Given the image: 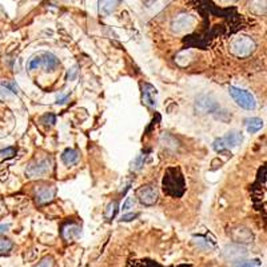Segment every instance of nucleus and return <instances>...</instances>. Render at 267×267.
I'll list each match as a JSON object with an SVG mask.
<instances>
[{
    "instance_id": "nucleus-1",
    "label": "nucleus",
    "mask_w": 267,
    "mask_h": 267,
    "mask_svg": "<svg viewBox=\"0 0 267 267\" xmlns=\"http://www.w3.org/2000/svg\"><path fill=\"white\" fill-rule=\"evenodd\" d=\"M162 187L164 194L173 198H180L186 191L183 174L179 167H168L164 173Z\"/></svg>"
},
{
    "instance_id": "nucleus-2",
    "label": "nucleus",
    "mask_w": 267,
    "mask_h": 267,
    "mask_svg": "<svg viewBox=\"0 0 267 267\" xmlns=\"http://www.w3.org/2000/svg\"><path fill=\"white\" fill-rule=\"evenodd\" d=\"M59 66V59L51 53H46V51H42V53H36L34 58H31L28 60V64H27V68L28 70H37V68L43 67L46 71H53L55 68Z\"/></svg>"
},
{
    "instance_id": "nucleus-3",
    "label": "nucleus",
    "mask_w": 267,
    "mask_h": 267,
    "mask_svg": "<svg viewBox=\"0 0 267 267\" xmlns=\"http://www.w3.org/2000/svg\"><path fill=\"white\" fill-rule=\"evenodd\" d=\"M255 50V42L251 37L242 36L235 37L230 44V51L232 55H235L236 58H247L250 56Z\"/></svg>"
},
{
    "instance_id": "nucleus-4",
    "label": "nucleus",
    "mask_w": 267,
    "mask_h": 267,
    "mask_svg": "<svg viewBox=\"0 0 267 267\" xmlns=\"http://www.w3.org/2000/svg\"><path fill=\"white\" fill-rule=\"evenodd\" d=\"M243 142V135L242 132L231 131L229 134H226L225 136H220L218 139H215L213 143V148L215 151H225V150H231L235 148Z\"/></svg>"
},
{
    "instance_id": "nucleus-5",
    "label": "nucleus",
    "mask_w": 267,
    "mask_h": 267,
    "mask_svg": "<svg viewBox=\"0 0 267 267\" xmlns=\"http://www.w3.org/2000/svg\"><path fill=\"white\" fill-rule=\"evenodd\" d=\"M229 94L231 98L234 99L236 105L241 106L245 110H255L257 107V100L254 98V95L250 94L246 89H238V87H230L229 89Z\"/></svg>"
},
{
    "instance_id": "nucleus-6",
    "label": "nucleus",
    "mask_w": 267,
    "mask_h": 267,
    "mask_svg": "<svg viewBox=\"0 0 267 267\" xmlns=\"http://www.w3.org/2000/svg\"><path fill=\"white\" fill-rule=\"evenodd\" d=\"M53 160L51 158H40L31 162L26 168V175L28 178H40L51 171Z\"/></svg>"
},
{
    "instance_id": "nucleus-7",
    "label": "nucleus",
    "mask_w": 267,
    "mask_h": 267,
    "mask_svg": "<svg viewBox=\"0 0 267 267\" xmlns=\"http://www.w3.org/2000/svg\"><path fill=\"white\" fill-rule=\"evenodd\" d=\"M136 198L144 206H152L158 202L159 195H158V190L152 184H146L136 190Z\"/></svg>"
},
{
    "instance_id": "nucleus-8",
    "label": "nucleus",
    "mask_w": 267,
    "mask_h": 267,
    "mask_svg": "<svg viewBox=\"0 0 267 267\" xmlns=\"http://www.w3.org/2000/svg\"><path fill=\"white\" fill-rule=\"evenodd\" d=\"M247 257L246 247L242 245H229L223 250V258L231 263H241Z\"/></svg>"
},
{
    "instance_id": "nucleus-9",
    "label": "nucleus",
    "mask_w": 267,
    "mask_h": 267,
    "mask_svg": "<svg viewBox=\"0 0 267 267\" xmlns=\"http://www.w3.org/2000/svg\"><path fill=\"white\" fill-rule=\"evenodd\" d=\"M194 24H195L194 16L189 15V14H180V15H178L177 18H174L171 27H173L174 32H178V34H180V32H184V31H187V30H190V28L194 26Z\"/></svg>"
},
{
    "instance_id": "nucleus-10",
    "label": "nucleus",
    "mask_w": 267,
    "mask_h": 267,
    "mask_svg": "<svg viewBox=\"0 0 267 267\" xmlns=\"http://www.w3.org/2000/svg\"><path fill=\"white\" fill-rule=\"evenodd\" d=\"M218 108V105L211 96L209 95H200L195 100V110L200 114H207V112H215Z\"/></svg>"
},
{
    "instance_id": "nucleus-11",
    "label": "nucleus",
    "mask_w": 267,
    "mask_h": 267,
    "mask_svg": "<svg viewBox=\"0 0 267 267\" xmlns=\"http://www.w3.org/2000/svg\"><path fill=\"white\" fill-rule=\"evenodd\" d=\"M62 236L66 242H75L79 241V238L82 236V226L78 223H67L62 227Z\"/></svg>"
},
{
    "instance_id": "nucleus-12",
    "label": "nucleus",
    "mask_w": 267,
    "mask_h": 267,
    "mask_svg": "<svg viewBox=\"0 0 267 267\" xmlns=\"http://www.w3.org/2000/svg\"><path fill=\"white\" fill-rule=\"evenodd\" d=\"M158 102V89L152 84H143V103L151 108L157 107Z\"/></svg>"
},
{
    "instance_id": "nucleus-13",
    "label": "nucleus",
    "mask_w": 267,
    "mask_h": 267,
    "mask_svg": "<svg viewBox=\"0 0 267 267\" xmlns=\"http://www.w3.org/2000/svg\"><path fill=\"white\" fill-rule=\"evenodd\" d=\"M55 195H56V187H48V186H43L40 189L36 191V202L37 204H46L48 202H51V200L55 198Z\"/></svg>"
},
{
    "instance_id": "nucleus-14",
    "label": "nucleus",
    "mask_w": 267,
    "mask_h": 267,
    "mask_svg": "<svg viewBox=\"0 0 267 267\" xmlns=\"http://www.w3.org/2000/svg\"><path fill=\"white\" fill-rule=\"evenodd\" d=\"M122 0H99V11L105 15H110L118 8Z\"/></svg>"
},
{
    "instance_id": "nucleus-15",
    "label": "nucleus",
    "mask_w": 267,
    "mask_h": 267,
    "mask_svg": "<svg viewBox=\"0 0 267 267\" xmlns=\"http://www.w3.org/2000/svg\"><path fill=\"white\" fill-rule=\"evenodd\" d=\"M79 160V152L73 148H67L64 150L63 154H62V162L66 164V166H72V164H76Z\"/></svg>"
},
{
    "instance_id": "nucleus-16",
    "label": "nucleus",
    "mask_w": 267,
    "mask_h": 267,
    "mask_svg": "<svg viewBox=\"0 0 267 267\" xmlns=\"http://www.w3.org/2000/svg\"><path fill=\"white\" fill-rule=\"evenodd\" d=\"M234 239L236 242H239V243H249V242L252 241L251 231L249 229H245V227L238 229V230H235V234H234Z\"/></svg>"
},
{
    "instance_id": "nucleus-17",
    "label": "nucleus",
    "mask_w": 267,
    "mask_h": 267,
    "mask_svg": "<svg viewBox=\"0 0 267 267\" xmlns=\"http://www.w3.org/2000/svg\"><path fill=\"white\" fill-rule=\"evenodd\" d=\"M245 125H246L247 131L250 132V134H255L263 127V121L259 119V118H249L245 122Z\"/></svg>"
},
{
    "instance_id": "nucleus-18",
    "label": "nucleus",
    "mask_w": 267,
    "mask_h": 267,
    "mask_svg": "<svg viewBox=\"0 0 267 267\" xmlns=\"http://www.w3.org/2000/svg\"><path fill=\"white\" fill-rule=\"evenodd\" d=\"M250 8L257 14H263L267 11V0H250Z\"/></svg>"
},
{
    "instance_id": "nucleus-19",
    "label": "nucleus",
    "mask_w": 267,
    "mask_h": 267,
    "mask_svg": "<svg viewBox=\"0 0 267 267\" xmlns=\"http://www.w3.org/2000/svg\"><path fill=\"white\" fill-rule=\"evenodd\" d=\"M146 154H141V155H138V157L132 160L131 163V171H139L142 170V167L144 166V162H146Z\"/></svg>"
},
{
    "instance_id": "nucleus-20",
    "label": "nucleus",
    "mask_w": 267,
    "mask_h": 267,
    "mask_svg": "<svg viewBox=\"0 0 267 267\" xmlns=\"http://www.w3.org/2000/svg\"><path fill=\"white\" fill-rule=\"evenodd\" d=\"M14 249V243L10 239H4V238H0V255H5L8 254Z\"/></svg>"
},
{
    "instance_id": "nucleus-21",
    "label": "nucleus",
    "mask_w": 267,
    "mask_h": 267,
    "mask_svg": "<svg viewBox=\"0 0 267 267\" xmlns=\"http://www.w3.org/2000/svg\"><path fill=\"white\" fill-rule=\"evenodd\" d=\"M194 239H195V243H196V246L199 247V249H202V250L210 251V250L213 249V245H211L206 238H203V236H195Z\"/></svg>"
},
{
    "instance_id": "nucleus-22",
    "label": "nucleus",
    "mask_w": 267,
    "mask_h": 267,
    "mask_svg": "<svg viewBox=\"0 0 267 267\" xmlns=\"http://www.w3.org/2000/svg\"><path fill=\"white\" fill-rule=\"evenodd\" d=\"M116 213H118V203H116V202H111V203L107 206V209H106L105 216L107 219H112L116 215Z\"/></svg>"
},
{
    "instance_id": "nucleus-23",
    "label": "nucleus",
    "mask_w": 267,
    "mask_h": 267,
    "mask_svg": "<svg viewBox=\"0 0 267 267\" xmlns=\"http://www.w3.org/2000/svg\"><path fill=\"white\" fill-rule=\"evenodd\" d=\"M16 155V148L15 147H8L0 151V159H11Z\"/></svg>"
},
{
    "instance_id": "nucleus-24",
    "label": "nucleus",
    "mask_w": 267,
    "mask_h": 267,
    "mask_svg": "<svg viewBox=\"0 0 267 267\" xmlns=\"http://www.w3.org/2000/svg\"><path fill=\"white\" fill-rule=\"evenodd\" d=\"M35 267H55V261L53 257H46L43 258Z\"/></svg>"
},
{
    "instance_id": "nucleus-25",
    "label": "nucleus",
    "mask_w": 267,
    "mask_h": 267,
    "mask_svg": "<svg viewBox=\"0 0 267 267\" xmlns=\"http://www.w3.org/2000/svg\"><path fill=\"white\" fill-rule=\"evenodd\" d=\"M135 203H136L135 198H134V196H128V198L126 199V202H125L123 206H122V210H123V211H127V210L134 209Z\"/></svg>"
},
{
    "instance_id": "nucleus-26",
    "label": "nucleus",
    "mask_w": 267,
    "mask_h": 267,
    "mask_svg": "<svg viewBox=\"0 0 267 267\" xmlns=\"http://www.w3.org/2000/svg\"><path fill=\"white\" fill-rule=\"evenodd\" d=\"M238 267H261V262L258 259H252V261H242Z\"/></svg>"
},
{
    "instance_id": "nucleus-27",
    "label": "nucleus",
    "mask_w": 267,
    "mask_h": 267,
    "mask_svg": "<svg viewBox=\"0 0 267 267\" xmlns=\"http://www.w3.org/2000/svg\"><path fill=\"white\" fill-rule=\"evenodd\" d=\"M12 94H14V92H12L11 89H7V87H4V86H3V87H0V96H1V98H4V99H10V98H12Z\"/></svg>"
},
{
    "instance_id": "nucleus-28",
    "label": "nucleus",
    "mask_w": 267,
    "mask_h": 267,
    "mask_svg": "<svg viewBox=\"0 0 267 267\" xmlns=\"http://www.w3.org/2000/svg\"><path fill=\"white\" fill-rule=\"evenodd\" d=\"M78 76V66H75V67L70 68L67 72V80H73V79Z\"/></svg>"
},
{
    "instance_id": "nucleus-29",
    "label": "nucleus",
    "mask_w": 267,
    "mask_h": 267,
    "mask_svg": "<svg viewBox=\"0 0 267 267\" xmlns=\"http://www.w3.org/2000/svg\"><path fill=\"white\" fill-rule=\"evenodd\" d=\"M43 122H46L47 125H51V126H53V123L56 122V118H55V115H53V114H48V115L43 116Z\"/></svg>"
},
{
    "instance_id": "nucleus-30",
    "label": "nucleus",
    "mask_w": 267,
    "mask_h": 267,
    "mask_svg": "<svg viewBox=\"0 0 267 267\" xmlns=\"http://www.w3.org/2000/svg\"><path fill=\"white\" fill-rule=\"evenodd\" d=\"M138 216V214H134V213H131V214H125L123 216H122V222H130V220H134Z\"/></svg>"
},
{
    "instance_id": "nucleus-31",
    "label": "nucleus",
    "mask_w": 267,
    "mask_h": 267,
    "mask_svg": "<svg viewBox=\"0 0 267 267\" xmlns=\"http://www.w3.org/2000/svg\"><path fill=\"white\" fill-rule=\"evenodd\" d=\"M66 100H68V95H59L56 103L58 105H63V103H66Z\"/></svg>"
},
{
    "instance_id": "nucleus-32",
    "label": "nucleus",
    "mask_w": 267,
    "mask_h": 267,
    "mask_svg": "<svg viewBox=\"0 0 267 267\" xmlns=\"http://www.w3.org/2000/svg\"><path fill=\"white\" fill-rule=\"evenodd\" d=\"M8 227H10L8 225H0V234H4L5 231L8 230Z\"/></svg>"
},
{
    "instance_id": "nucleus-33",
    "label": "nucleus",
    "mask_w": 267,
    "mask_h": 267,
    "mask_svg": "<svg viewBox=\"0 0 267 267\" xmlns=\"http://www.w3.org/2000/svg\"><path fill=\"white\" fill-rule=\"evenodd\" d=\"M222 1H235V0H222Z\"/></svg>"
}]
</instances>
